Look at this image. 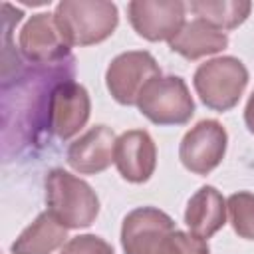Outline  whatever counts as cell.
I'll return each instance as SVG.
<instances>
[{
  "mask_svg": "<svg viewBox=\"0 0 254 254\" xmlns=\"http://www.w3.org/2000/svg\"><path fill=\"white\" fill-rule=\"evenodd\" d=\"M121 248L125 254H210L206 240L179 230L173 218L155 206L127 212L121 224Z\"/></svg>",
  "mask_w": 254,
  "mask_h": 254,
  "instance_id": "obj_2",
  "label": "cell"
},
{
  "mask_svg": "<svg viewBox=\"0 0 254 254\" xmlns=\"http://www.w3.org/2000/svg\"><path fill=\"white\" fill-rule=\"evenodd\" d=\"M60 254H115L111 244H107L103 238L95 234H79L69 238Z\"/></svg>",
  "mask_w": 254,
  "mask_h": 254,
  "instance_id": "obj_19",
  "label": "cell"
},
{
  "mask_svg": "<svg viewBox=\"0 0 254 254\" xmlns=\"http://www.w3.org/2000/svg\"><path fill=\"white\" fill-rule=\"evenodd\" d=\"M157 75H161V67L153 54L131 50L111 60L105 71V85L117 103L135 105L143 87Z\"/></svg>",
  "mask_w": 254,
  "mask_h": 254,
  "instance_id": "obj_7",
  "label": "cell"
},
{
  "mask_svg": "<svg viewBox=\"0 0 254 254\" xmlns=\"http://www.w3.org/2000/svg\"><path fill=\"white\" fill-rule=\"evenodd\" d=\"M226 210L228 208L222 192L210 185H204L189 198L185 208V224L194 236L208 240L226 224Z\"/></svg>",
  "mask_w": 254,
  "mask_h": 254,
  "instance_id": "obj_14",
  "label": "cell"
},
{
  "mask_svg": "<svg viewBox=\"0 0 254 254\" xmlns=\"http://www.w3.org/2000/svg\"><path fill=\"white\" fill-rule=\"evenodd\" d=\"M91 113V101L87 89L69 79L60 83L52 93L50 103V135L67 141L77 135Z\"/></svg>",
  "mask_w": 254,
  "mask_h": 254,
  "instance_id": "obj_11",
  "label": "cell"
},
{
  "mask_svg": "<svg viewBox=\"0 0 254 254\" xmlns=\"http://www.w3.org/2000/svg\"><path fill=\"white\" fill-rule=\"evenodd\" d=\"M244 123H246V127H248V131L254 135V91L250 93V97H248V101H246Z\"/></svg>",
  "mask_w": 254,
  "mask_h": 254,
  "instance_id": "obj_20",
  "label": "cell"
},
{
  "mask_svg": "<svg viewBox=\"0 0 254 254\" xmlns=\"http://www.w3.org/2000/svg\"><path fill=\"white\" fill-rule=\"evenodd\" d=\"M192 85L208 109L224 113L240 101L248 85V69L234 56L212 58L196 67Z\"/></svg>",
  "mask_w": 254,
  "mask_h": 254,
  "instance_id": "obj_5",
  "label": "cell"
},
{
  "mask_svg": "<svg viewBox=\"0 0 254 254\" xmlns=\"http://www.w3.org/2000/svg\"><path fill=\"white\" fill-rule=\"evenodd\" d=\"M113 163L127 183H147L157 167V147L145 129H129L115 141Z\"/></svg>",
  "mask_w": 254,
  "mask_h": 254,
  "instance_id": "obj_12",
  "label": "cell"
},
{
  "mask_svg": "<svg viewBox=\"0 0 254 254\" xmlns=\"http://www.w3.org/2000/svg\"><path fill=\"white\" fill-rule=\"evenodd\" d=\"M20 54L28 64H58L71 56V46L65 42L56 16L50 12H40L30 16L22 26L18 36Z\"/></svg>",
  "mask_w": 254,
  "mask_h": 254,
  "instance_id": "obj_10",
  "label": "cell"
},
{
  "mask_svg": "<svg viewBox=\"0 0 254 254\" xmlns=\"http://www.w3.org/2000/svg\"><path fill=\"white\" fill-rule=\"evenodd\" d=\"M127 16L141 38L171 42L187 22V4L181 0H133L127 4Z\"/></svg>",
  "mask_w": 254,
  "mask_h": 254,
  "instance_id": "obj_9",
  "label": "cell"
},
{
  "mask_svg": "<svg viewBox=\"0 0 254 254\" xmlns=\"http://www.w3.org/2000/svg\"><path fill=\"white\" fill-rule=\"evenodd\" d=\"M54 16L71 48L99 44L107 40L119 24L117 6L105 0H62Z\"/></svg>",
  "mask_w": 254,
  "mask_h": 254,
  "instance_id": "obj_4",
  "label": "cell"
},
{
  "mask_svg": "<svg viewBox=\"0 0 254 254\" xmlns=\"http://www.w3.org/2000/svg\"><path fill=\"white\" fill-rule=\"evenodd\" d=\"M75 79V58L58 64H24L2 77V157L6 161L40 149L50 137V103L54 89Z\"/></svg>",
  "mask_w": 254,
  "mask_h": 254,
  "instance_id": "obj_1",
  "label": "cell"
},
{
  "mask_svg": "<svg viewBox=\"0 0 254 254\" xmlns=\"http://www.w3.org/2000/svg\"><path fill=\"white\" fill-rule=\"evenodd\" d=\"M48 210L67 228H87L99 214V198L95 190L79 177L52 169L44 181Z\"/></svg>",
  "mask_w": 254,
  "mask_h": 254,
  "instance_id": "obj_3",
  "label": "cell"
},
{
  "mask_svg": "<svg viewBox=\"0 0 254 254\" xmlns=\"http://www.w3.org/2000/svg\"><path fill=\"white\" fill-rule=\"evenodd\" d=\"M169 48L171 52L192 62L228 48V36L222 30L210 26L208 22L192 18L190 22H185L181 32L169 42Z\"/></svg>",
  "mask_w": 254,
  "mask_h": 254,
  "instance_id": "obj_15",
  "label": "cell"
},
{
  "mask_svg": "<svg viewBox=\"0 0 254 254\" xmlns=\"http://www.w3.org/2000/svg\"><path fill=\"white\" fill-rule=\"evenodd\" d=\"M187 8L194 18H200L224 32L238 28L250 16L252 4L246 0H192Z\"/></svg>",
  "mask_w": 254,
  "mask_h": 254,
  "instance_id": "obj_17",
  "label": "cell"
},
{
  "mask_svg": "<svg viewBox=\"0 0 254 254\" xmlns=\"http://www.w3.org/2000/svg\"><path fill=\"white\" fill-rule=\"evenodd\" d=\"M230 224L244 240H254V192L238 190L226 200Z\"/></svg>",
  "mask_w": 254,
  "mask_h": 254,
  "instance_id": "obj_18",
  "label": "cell"
},
{
  "mask_svg": "<svg viewBox=\"0 0 254 254\" xmlns=\"http://www.w3.org/2000/svg\"><path fill=\"white\" fill-rule=\"evenodd\" d=\"M115 141L117 137L111 127L95 125L67 147L65 161L79 175L103 173L113 163Z\"/></svg>",
  "mask_w": 254,
  "mask_h": 254,
  "instance_id": "obj_13",
  "label": "cell"
},
{
  "mask_svg": "<svg viewBox=\"0 0 254 254\" xmlns=\"http://www.w3.org/2000/svg\"><path fill=\"white\" fill-rule=\"evenodd\" d=\"M135 105L155 125H185L194 115L192 95L179 75L153 77L139 93Z\"/></svg>",
  "mask_w": 254,
  "mask_h": 254,
  "instance_id": "obj_6",
  "label": "cell"
},
{
  "mask_svg": "<svg viewBox=\"0 0 254 254\" xmlns=\"http://www.w3.org/2000/svg\"><path fill=\"white\" fill-rule=\"evenodd\" d=\"M67 242V228L50 212H40L12 242V254H52Z\"/></svg>",
  "mask_w": 254,
  "mask_h": 254,
  "instance_id": "obj_16",
  "label": "cell"
},
{
  "mask_svg": "<svg viewBox=\"0 0 254 254\" xmlns=\"http://www.w3.org/2000/svg\"><path fill=\"white\" fill-rule=\"evenodd\" d=\"M226 145V129L216 119H202L185 133L179 145V159L187 171L204 177L222 163Z\"/></svg>",
  "mask_w": 254,
  "mask_h": 254,
  "instance_id": "obj_8",
  "label": "cell"
}]
</instances>
